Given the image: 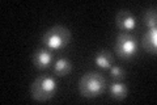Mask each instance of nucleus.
Returning <instances> with one entry per match:
<instances>
[{"label":"nucleus","mask_w":157,"mask_h":105,"mask_svg":"<svg viewBox=\"0 0 157 105\" xmlns=\"http://www.w3.org/2000/svg\"><path fill=\"white\" fill-rule=\"evenodd\" d=\"M128 95V88L122 80H115L110 84V96L114 100H124Z\"/></svg>","instance_id":"6e6552de"},{"label":"nucleus","mask_w":157,"mask_h":105,"mask_svg":"<svg viewBox=\"0 0 157 105\" xmlns=\"http://www.w3.org/2000/svg\"><path fill=\"white\" fill-rule=\"evenodd\" d=\"M58 89L56 80L48 75H41L34 79V82L30 86V93L33 100L39 103H45L47 100L54 97Z\"/></svg>","instance_id":"f03ea898"},{"label":"nucleus","mask_w":157,"mask_h":105,"mask_svg":"<svg viewBox=\"0 0 157 105\" xmlns=\"http://www.w3.org/2000/svg\"><path fill=\"white\" fill-rule=\"evenodd\" d=\"M141 46L148 54L156 55V50H157V30L156 28L149 29L148 32H145L143 36V41H141Z\"/></svg>","instance_id":"0eeeda50"},{"label":"nucleus","mask_w":157,"mask_h":105,"mask_svg":"<svg viewBox=\"0 0 157 105\" xmlns=\"http://www.w3.org/2000/svg\"><path fill=\"white\" fill-rule=\"evenodd\" d=\"M72 71V63L67 58H59L54 64V72L58 76H66Z\"/></svg>","instance_id":"1a4fd4ad"},{"label":"nucleus","mask_w":157,"mask_h":105,"mask_svg":"<svg viewBox=\"0 0 157 105\" xmlns=\"http://www.w3.org/2000/svg\"><path fill=\"white\" fill-rule=\"evenodd\" d=\"M110 75H111L113 79H115V80H123L126 78L124 70L119 66H111L110 67Z\"/></svg>","instance_id":"f8f14e48"},{"label":"nucleus","mask_w":157,"mask_h":105,"mask_svg":"<svg viewBox=\"0 0 157 105\" xmlns=\"http://www.w3.org/2000/svg\"><path fill=\"white\" fill-rule=\"evenodd\" d=\"M94 62L101 68H110L113 66V55L107 50H100L94 57Z\"/></svg>","instance_id":"9d476101"},{"label":"nucleus","mask_w":157,"mask_h":105,"mask_svg":"<svg viewBox=\"0 0 157 105\" xmlns=\"http://www.w3.org/2000/svg\"><path fill=\"white\" fill-rule=\"evenodd\" d=\"M54 55L50 49H38L33 54V63L38 70H46L50 67V64L52 63Z\"/></svg>","instance_id":"423d86ee"},{"label":"nucleus","mask_w":157,"mask_h":105,"mask_svg":"<svg viewBox=\"0 0 157 105\" xmlns=\"http://www.w3.org/2000/svg\"><path fill=\"white\" fill-rule=\"evenodd\" d=\"M106 87V80L100 72L90 71L82 75L78 83V92L82 97L94 99L102 95Z\"/></svg>","instance_id":"f257e3e1"},{"label":"nucleus","mask_w":157,"mask_h":105,"mask_svg":"<svg viewBox=\"0 0 157 105\" xmlns=\"http://www.w3.org/2000/svg\"><path fill=\"white\" fill-rule=\"evenodd\" d=\"M71 42L70 29L62 25H54L47 29L42 37V43L50 50H62L67 47Z\"/></svg>","instance_id":"7ed1b4c3"},{"label":"nucleus","mask_w":157,"mask_h":105,"mask_svg":"<svg viewBox=\"0 0 157 105\" xmlns=\"http://www.w3.org/2000/svg\"><path fill=\"white\" fill-rule=\"evenodd\" d=\"M144 24L148 26L149 29L156 28L157 24V12H156V7H151L149 9H147V12L144 13Z\"/></svg>","instance_id":"9b49d317"},{"label":"nucleus","mask_w":157,"mask_h":105,"mask_svg":"<svg viewBox=\"0 0 157 105\" xmlns=\"http://www.w3.org/2000/svg\"><path fill=\"white\" fill-rule=\"evenodd\" d=\"M115 24L118 29L123 33H130L136 28V20L134 17V14L130 11H127V9H121L117 13Z\"/></svg>","instance_id":"39448f33"},{"label":"nucleus","mask_w":157,"mask_h":105,"mask_svg":"<svg viewBox=\"0 0 157 105\" xmlns=\"http://www.w3.org/2000/svg\"><path fill=\"white\" fill-rule=\"evenodd\" d=\"M137 51H139V42L131 33L121 32L118 34L115 41V53L118 57L128 61L136 55Z\"/></svg>","instance_id":"20e7f679"}]
</instances>
